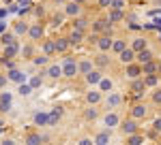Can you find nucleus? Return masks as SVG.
<instances>
[{"label": "nucleus", "mask_w": 161, "mask_h": 145, "mask_svg": "<svg viewBox=\"0 0 161 145\" xmlns=\"http://www.w3.org/2000/svg\"><path fill=\"white\" fill-rule=\"evenodd\" d=\"M75 75H77V62H75L73 58H64V60H62V77L73 79Z\"/></svg>", "instance_id": "obj_1"}, {"label": "nucleus", "mask_w": 161, "mask_h": 145, "mask_svg": "<svg viewBox=\"0 0 161 145\" xmlns=\"http://www.w3.org/2000/svg\"><path fill=\"white\" fill-rule=\"evenodd\" d=\"M125 75L129 77V79H136V77H142V64L140 62H129V64H125Z\"/></svg>", "instance_id": "obj_2"}, {"label": "nucleus", "mask_w": 161, "mask_h": 145, "mask_svg": "<svg viewBox=\"0 0 161 145\" xmlns=\"http://www.w3.org/2000/svg\"><path fill=\"white\" fill-rule=\"evenodd\" d=\"M64 15H67V17H71V19H73V17H77V15H80V13H82V4H80V2H75V0H69V2H67V4H64Z\"/></svg>", "instance_id": "obj_3"}, {"label": "nucleus", "mask_w": 161, "mask_h": 145, "mask_svg": "<svg viewBox=\"0 0 161 145\" xmlns=\"http://www.w3.org/2000/svg\"><path fill=\"white\" fill-rule=\"evenodd\" d=\"M103 126L112 130V128H116V126H120V118H118V113H114V111H108L105 115H103Z\"/></svg>", "instance_id": "obj_4"}, {"label": "nucleus", "mask_w": 161, "mask_h": 145, "mask_svg": "<svg viewBox=\"0 0 161 145\" xmlns=\"http://www.w3.org/2000/svg\"><path fill=\"white\" fill-rule=\"evenodd\" d=\"M13 107V94L11 92H0V113H7V111H11Z\"/></svg>", "instance_id": "obj_5"}, {"label": "nucleus", "mask_w": 161, "mask_h": 145, "mask_svg": "<svg viewBox=\"0 0 161 145\" xmlns=\"http://www.w3.org/2000/svg\"><path fill=\"white\" fill-rule=\"evenodd\" d=\"M43 75H45V77H50V79H60V77H62V64H56V62L47 64Z\"/></svg>", "instance_id": "obj_6"}, {"label": "nucleus", "mask_w": 161, "mask_h": 145, "mask_svg": "<svg viewBox=\"0 0 161 145\" xmlns=\"http://www.w3.org/2000/svg\"><path fill=\"white\" fill-rule=\"evenodd\" d=\"M112 41H114V38H112L110 34H101V36H97V43H95V45H97L99 51H105V53H108V51H112Z\"/></svg>", "instance_id": "obj_7"}, {"label": "nucleus", "mask_w": 161, "mask_h": 145, "mask_svg": "<svg viewBox=\"0 0 161 145\" xmlns=\"http://www.w3.org/2000/svg\"><path fill=\"white\" fill-rule=\"evenodd\" d=\"M105 105H108L110 109L120 107V105H123V96H120L118 92H114V90H112V92H108V96H105Z\"/></svg>", "instance_id": "obj_8"}, {"label": "nucleus", "mask_w": 161, "mask_h": 145, "mask_svg": "<svg viewBox=\"0 0 161 145\" xmlns=\"http://www.w3.org/2000/svg\"><path fill=\"white\" fill-rule=\"evenodd\" d=\"M120 130H123L127 137H129V134H133V132H137V130H140V126H137V120H133V118H131V120L120 122Z\"/></svg>", "instance_id": "obj_9"}, {"label": "nucleus", "mask_w": 161, "mask_h": 145, "mask_svg": "<svg viewBox=\"0 0 161 145\" xmlns=\"http://www.w3.org/2000/svg\"><path fill=\"white\" fill-rule=\"evenodd\" d=\"M19 51H22V49H19V45H17V41H15V43H9V45H4L2 58H4V60H13Z\"/></svg>", "instance_id": "obj_10"}, {"label": "nucleus", "mask_w": 161, "mask_h": 145, "mask_svg": "<svg viewBox=\"0 0 161 145\" xmlns=\"http://www.w3.org/2000/svg\"><path fill=\"white\" fill-rule=\"evenodd\" d=\"M7 79L9 81H13V83H24L26 81V75H24V71H19V68H9V72H7Z\"/></svg>", "instance_id": "obj_11"}, {"label": "nucleus", "mask_w": 161, "mask_h": 145, "mask_svg": "<svg viewBox=\"0 0 161 145\" xmlns=\"http://www.w3.org/2000/svg\"><path fill=\"white\" fill-rule=\"evenodd\" d=\"M101 100H103V92H101L99 88H97V90H90V92H86V102L90 105V107L99 105Z\"/></svg>", "instance_id": "obj_12"}, {"label": "nucleus", "mask_w": 161, "mask_h": 145, "mask_svg": "<svg viewBox=\"0 0 161 145\" xmlns=\"http://www.w3.org/2000/svg\"><path fill=\"white\" fill-rule=\"evenodd\" d=\"M101 77H103V72H101L99 68H92L90 72H86V75H84V79H86L88 85H99Z\"/></svg>", "instance_id": "obj_13"}, {"label": "nucleus", "mask_w": 161, "mask_h": 145, "mask_svg": "<svg viewBox=\"0 0 161 145\" xmlns=\"http://www.w3.org/2000/svg\"><path fill=\"white\" fill-rule=\"evenodd\" d=\"M28 38H30V41H39V38H41V36H43V26L41 24H30L28 26Z\"/></svg>", "instance_id": "obj_14"}, {"label": "nucleus", "mask_w": 161, "mask_h": 145, "mask_svg": "<svg viewBox=\"0 0 161 145\" xmlns=\"http://www.w3.org/2000/svg\"><path fill=\"white\" fill-rule=\"evenodd\" d=\"M146 115H148L146 105H133V107H131V118H133V120H144Z\"/></svg>", "instance_id": "obj_15"}, {"label": "nucleus", "mask_w": 161, "mask_h": 145, "mask_svg": "<svg viewBox=\"0 0 161 145\" xmlns=\"http://www.w3.org/2000/svg\"><path fill=\"white\" fill-rule=\"evenodd\" d=\"M150 60H155V53H153L148 47L136 53V62H140V64H146V62H150Z\"/></svg>", "instance_id": "obj_16"}, {"label": "nucleus", "mask_w": 161, "mask_h": 145, "mask_svg": "<svg viewBox=\"0 0 161 145\" xmlns=\"http://www.w3.org/2000/svg\"><path fill=\"white\" fill-rule=\"evenodd\" d=\"M118 60L123 62V64H129V62H133V60H136V51H133L131 47H125L123 51L118 53Z\"/></svg>", "instance_id": "obj_17"}, {"label": "nucleus", "mask_w": 161, "mask_h": 145, "mask_svg": "<svg viewBox=\"0 0 161 145\" xmlns=\"http://www.w3.org/2000/svg\"><path fill=\"white\" fill-rule=\"evenodd\" d=\"M84 36H86V32H84V30H77V28H73V32L67 36V38H69V43H71V45H80V43L84 41Z\"/></svg>", "instance_id": "obj_18"}, {"label": "nucleus", "mask_w": 161, "mask_h": 145, "mask_svg": "<svg viewBox=\"0 0 161 145\" xmlns=\"http://www.w3.org/2000/svg\"><path fill=\"white\" fill-rule=\"evenodd\" d=\"M35 126H50V113L37 111L35 113Z\"/></svg>", "instance_id": "obj_19"}, {"label": "nucleus", "mask_w": 161, "mask_h": 145, "mask_svg": "<svg viewBox=\"0 0 161 145\" xmlns=\"http://www.w3.org/2000/svg\"><path fill=\"white\" fill-rule=\"evenodd\" d=\"M125 19V13L120 11V9H110V13H108V22L110 24H118V22H123Z\"/></svg>", "instance_id": "obj_20"}, {"label": "nucleus", "mask_w": 161, "mask_h": 145, "mask_svg": "<svg viewBox=\"0 0 161 145\" xmlns=\"http://www.w3.org/2000/svg\"><path fill=\"white\" fill-rule=\"evenodd\" d=\"M129 47L133 49V51H142V49H146L148 47V45H146V38H144V36H136V38H133V41H131V45H129Z\"/></svg>", "instance_id": "obj_21"}, {"label": "nucleus", "mask_w": 161, "mask_h": 145, "mask_svg": "<svg viewBox=\"0 0 161 145\" xmlns=\"http://www.w3.org/2000/svg\"><path fill=\"white\" fill-rule=\"evenodd\" d=\"M97 88H99L101 92H105V94H108V92H112V90H114V81H112L110 77H105V75H103V77H101V81H99V85H97Z\"/></svg>", "instance_id": "obj_22"}, {"label": "nucleus", "mask_w": 161, "mask_h": 145, "mask_svg": "<svg viewBox=\"0 0 161 145\" xmlns=\"http://www.w3.org/2000/svg\"><path fill=\"white\" fill-rule=\"evenodd\" d=\"M32 92H35V88H32L30 83H26V81L24 83H17V94H19L22 98H28Z\"/></svg>", "instance_id": "obj_23"}, {"label": "nucleus", "mask_w": 161, "mask_h": 145, "mask_svg": "<svg viewBox=\"0 0 161 145\" xmlns=\"http://www.w3.org/2000/svg\"><path fill=\"white\" fill-rule=\"evenodd\" d=\"M92 71V60H80L77 62V75H86V72Z\"/></svg>", "instance_id": "obj_24"}, {"label": "nucleus", "mask_w": 161, "mask_h": 145, "mask_svg": "<svg viewBox=\"0 0 161 145\" xmlns=\"http://www.w3.org/2000/svg\"><path fill=\"white\" fill-rule=\"evenodd\" d=\"M133 83H131V92H136V94H142L144 90H146V83H144V77L140 79V77H136V79H131Z\"/></svg>", "instance_id": "obj_25"}, {"label": "nucleus", "mask_w": 161, "mask_h": 145, "mask_svg": "<svg viewBox=\"0 0 161 145\" xmlns=\"http://www.w3.org/2000/svg\"><path fill=\"white\" fill-rule=\"evenodd\" d=\"M142 77H144V83H146V88H157V85H159V75H157V72L142 75Z\"/></svg>", "instance_id": "obj_26"}, {"label": "nucleus", "mask_w": 161, "mask_h": 145, "mask_svg": "<svg viewBox=\"0 0 161 145\" xmlns=\"http://www.w3.org/2000/svg\"><path fill=\"white\" fill-rule=\"evenodd\" d=\"M150 72H159V64H157L155 60L142 64V75H150Z\"/></svg>", "instance_id": "obj_27"}, {"label": "nucleus", "mask_w": 161, "mask_h": 145, "mask_svg": "<svg viewBox=\"0 0 161 145\" xmlns=\"http://www.w3.org/2000/svg\"><path fill=\"white\" fill-rule=\"evenodd\" d=\"M54 43H56V53H64L67 49L71 47V43H69V38H56Z\"/></svg>", "instance_id": "obj_28"}, {"label": "nucleus", "mask_w": 161, "mask_h": 145, "mask_svg": "<svg viewBox=\"0 0 161 145\" xmlns=\"http://www.w3.org/2000/svg\"><path fill=\"white\" fill-rule=\"evenodd\" d=\"M125 47H127V41H125V38H114V41H112V51H114L116 56H118Z\"/></svg>", "instance_id": "obj_29"}, {"label": "nucleus", "mask_w": 161, "mask_h": 145, "mask_svg": "<svg viewBox=\"0 0 161 145\" xmlns=\"http://www.w3.org/2000/svg\"><path fill=\"white\" fill-rule=\"evenodd\" d=\"M28 26H30V24H24V22H17V24L13 26V32H15V36L28 34Z\"/></svg>", "instance_id": "obj_30"}, {"label": "nucleus", "mask_w": 161, "mask_h": 145, "mask_svg": "<svg viewBox=\"0 0 161 145\" xmlns=\"http://www.w3.org/2000/svg\"><path fill=\"white\" fill-rule=\"evenodd\" d=\"M95 143H97V145L110 143V130H103V132H99L97 137H95Z\"/></svg>", "instance_id": "obj_31"}, {"label": "nucleus", "mask_w": 161, "mask_h": 145, "mask_svg": "<svg viewBox=\"0 0 161 145\" xmlns=\"http://www.w3.org/2000/svg\"><path fill=\"white\" fill-rule=\"evenodd\" d=\"M60 118H62V111H60V109H58V107L52 109V111H50V126H56Z\"/></svg>", "instance_id": "obj_32"}, {"label": "nucleus", "mask_w": 161, "mask_h": 145, "mask_svg": "<svg viewBox=\"0 0 161 145\" xmlns=\"http://www.w3.org/2000/svg\"><path fill=\"white\" fill-rule=\"evenodd\" d=\"M73 28H77V30H84L86 32V28H88V19H84V17H73Z\"/></svg>", "instance_id": "obj_33"}, {"label": "nucleus", "mask_w": 161, "mask_h": 145, "mask_svg": "<svg viewBox=\"0 0 161 145\" xmlns=\"http://www.w3.org/2000/svg\"><path fill=\"white\" fill-rule=\"evenodd\" d=\"M43 53H45V56H54V53H56V43H54V41H45V43H43Z\"/></svg>", "instance_id": "obj_34"}, {"label": "nucleus", "mask_w": 161, "mask_h": 145, "mask_svg": "<svg viewBox=\"0 0 161 145\" xmlns=\"http://www.w3.org/2000/svg\"><path fill=\"white\" fill-rule=\"evenodd\" d=\"M127 143H129V145H140V143H144V137L137 134V132H133V134L127 137Z\"/></svg>", "instance_id": "obj_35"}, {"label": "nucleus", "mask_w": 161, "mask_h": 145, "mask_svg": "<svg viewBox=\"0 0 161 145\" xmlns=\"http://www.w3.org/2000/svg\"><path fill=\"white\" fill-rule=\"evenodd\" d=\"M47 58H50V56L41 53V56H37V58H32V64H35V66H47V64H50Z\"/></svg>", "instance_id": "obj_36"}, {"label": "nucleus", "mask_w": 161, "mask_h": 145, "mask_svg": "<svg viewBox=\"0 0 161 145\" xmlns=\"http://www.w3.org/2000/svg\"><path fill=\"white\" fill-rule=\"evenodd\" d=\"M0 43H2V45L15 43V32H2V36H0Z\"/></svg>", "instance_id": "obj_37"}, {"label": "nucleus", "mask_w": 161, "mask_h": 145, "mask_svg": "<svg viewBox=\"0 0 161 145\" xmlns=\"http://www.w3.org/2000/svg\"><path fill=\"white\" fill-rule=\"evenodd\" d=\"M28 83L32 85L35 90H37V88H41V85H43V75H32V77L28 79Z\"/></svg>", "instance_id": "obj_38"}, {"label": "nucleus", "mask_w": 161, "mask_h": 145, "mask_svg": "<svg viewBox=\"0 0 161 145\" xmlns=\"http://www.w3.org/2000/svg\"><path fill=\"white\" fill-rule=\"evenodd\" d=\"M26 143L28 145H37V143H43V137H41V134H28V137H26Z\"/></svg>", "instance_id": "obj_39"}, {"label": "nucleus", "mask_w": 161, "mask_h": 145, "mask_svg": "<svg viewBox=\"0 0 161 145\" xmlns=\"http://www.w3.org/2000/svg\"><path fill=\"white\" fill-rule=\"evenodd\" d=\"M95 62H97L99 66H108V64H110V60H108V56H105V51H101L99 56L95 58Z\"/></svg>", "instance_id": "obj_40"}, {"label": "nucleus", "mask_w": 161, "mask_h": 145, "mask_svg": "<svg viewBox=\"0 0 161 145\" xmlns=\"http://www.w3.org/2000/svg\"><path fill=\"white\" fill-rule=\"evenodd\" d=\"M125 7H127V0H112L110 2V9H120L123 11Z\"/></svg>", "instance_id": "obj_41"}, {"label": "nucleus", "mask_w": 161, "mask_h": 145, "mask_svg": "<svg viewBox=\"0 0 161 145\" xmlns=\"http://www.w3.org/2000/svg\"><path fill=\"white\" fill-rule=\"evenodd\" d=\"M17 4L22 7V11H28L32 7V0H17Z\"/></svg>", "instance_id": "obj_42"}, {"label": "nucleus", "mask_w": 161, "mask_h": 145, "mask_svg": "<svg viewBox=\"0 0 161 145\" xmlns=\"http://www.w3.org/2000/svg\"><path fill=\"white\" fill-rule=\"evenodd\" d=\"M153 130L155 132H161V118H155L153 120Z\"/></svg>", "instance_id": "obj_43"}, {"label": "nucleus", "mask_w": 161, "mask_h": 145, "mask_svg": "<svg viewBox=\"0 0 161 145\" xmlns=\"http://www.w3.org/2000/svg\"><path fill=\"white\" fill-rule=\"evenodd\" d=\"M86 120H97V109H88L86 111Z\"/></svg>", "instance_id": "obj_44"}, {"label": "nucleus", "mask_w": 161, "mask_h": 145, "mask_svg": "<svg viewBox=\"0 0 161 145\" xmlns=\"http://www.w3.org/2000/svg\"><path fill=\"white\" fill-rule=\"evenodd\" d=\"M153 102H155V105H161V90H157V92L153 94Z\"/></svg>", "instance_id": "obj_45"}, {"label": "nucleus", "mask_w": 161, "mask_h": 145, "mask_svg": "<svg viewBox=\"0 0 161 145\" xmlns=\"http://www.w3.org/2000/svg\"><path fill=\"white\" fill-rule=\"evenodd\" d=\"M110 2L112 0H97V4H99L101 9H110Z\"/></svg>", "instance_id": "obj_46"}, {"label": "nucleus", "mask_w": 161, "mask_h": 145, "mask_svg": "<svg viewBox=\"0 0 161 145\" xmlns=\"http://www.w3.org/2000/svg\"><path fill=\"white\" fill-rule=\"evenodd\" d=\"M77 143L80 145H90V143H95V139H80Z\"/></svg>", "instance_id": "obj_47"}, {"label": "nucleus", "mask_w": 161, "mask_h": 145, "mask_svg": "<svg viewBox=\"0 0 161 145\" xmlns=\"http://www.w3.org/2000/svg\"><path fill=\"white\" fill-rule=\"evenodd\" d=\"M2 32H7V22H4V19H0V34H2Z\"/></svg>", "instance_id": "obj_48"}, {"label": "nucleus", "mask_w": 161, "mask_h": 145, "mask_svg": "<svg viewBox=\"0 0 161 145\" xmlns=\"http://www.w3.org/2000/svg\"><path fill=\"white\" fill-rule=\"evenodd\" d=\"M22 53H24V56H32V47H24V49H22Z\"/></svg>", "instance_id": "obj_49"}, {"label": "nucleus", "mask_w": 161, "mask_h": 145, "mask_svg": "<svg viewBox=\"0 0 161 145\" xmlns=\"http://www.w3.org/2000/svg\"><path fill=\"white\" fill-rule=\"evenodd\" d=\"M7 85V75H0V88H4Z\"/></svg>", "instance_id": "obj_50"}, {"label": "nucleus", "mask_w": 161, "mask_h": 145, "mask_svg": "<svg viewBox=\"0 0 161 145\" xmlns=\"http://www.w3.org/2000/svg\"><path fill=\"white\" fill-rule=\"evenodd\" d=\"M7 13H9V11H7V9H0V19H2V17H4Z\"/></svg>", "instance_id": "obj_51"}, {"label": "nucleus", "mask_w": 161, "mask_h": 145, "mask_svg": "<svg viewBox=\"0 0 161 145\" xmlns=\"http://www.w3.org/2000/svg\"><path fill=\"white\" fill-rule=\"evenodd\" d=\"M75 2H80V4H86L88 0H75Z\"/></svg>", "instance_id": "obj_52"}, {"label": "nucleus", "mask_w": 161, "mask_h": 145, "mask_svg": "<svg viewBox=\"0 0 161 145\" xmlns=\"http://www.w3.org/2000/svg\"><path fill=\"white\" fill-rule=\"evenodd\" d=\"M2 126H4V122H2V120H0V128H2Z\"/></svg>", "instance_id": "obj_53"}, {"label": "nucleus", "mask_w": 161, "mask_h": 145, "mask_svg": "<svg viewBox=\"0 0 161 145\" xmlns=\"http://www.w3.org/2000/svg\"><path fill=\"white\" fill-rule=\"evenodd\" d=\"M159 75H161V60H159Z\"/></svg>", "instance_id": "obj_54"}, {"label": "nucleus", "mask_w": 161, "mask_h": 145, "mask_svg": "<svg viewBox=\"0 0 161 145\" xmlns=\"http://www.w3.org/2000/svg\"><path fill=\"white\" fill-rule=\"evenodd\" d=\"M155 24H159V26H161V19H157V22H155Z\"/></svg>", "instance_id": "obj_55"}, {"label": "nucleus", "mask_w": 161, "mask_h": 145, "mask_svg": "<svg viewBox=\"0 0 161 145\" xmlns=\"http://www.w3.org/2000/svg\"><path fill=\"white\" fill-rule=\"evenodd\" d=\"M4 2H13V0H4Z\"/></svg>", "instance_id": "obj_56"}]
</instances>
